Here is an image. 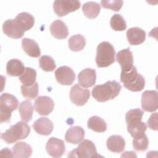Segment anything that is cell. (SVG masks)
<instances>
[{"label":"cell","instance_id":"obj_1","mask_svg":"<svg viewBox=\"0 0 158 158\" xmlns=\"http://www.w3.org/2000/svg\"><path fill=\"white\" fill-rule=\"evenodd\" d=\"M142 117L143 111L140 109H132L126 114L127 131L133 138L145 135L147 125L141 121Z\"/></svg>","mask_w":158,"mask_h":158},{"label":"cell","instance_id":"obj_2","mask_svg":"<svg viewBox=\"0 0 158 158\" xmlns=\"http://www.w3.org/2000/svg\"><path fill=\"white\" fill-rule=\"evenodd\" d=\"M122 86L117 81H108L102 85H97L93 88L92 96L98 102H107L115 99L121 92Z\"/></svg>","mask_w":158,"mask_h":158},{"label":"cell","instance_id":"obj_3","mask_svg":"<svg viewBox=\"0 0 158 158\" xmlns=\"http://www.w3.org/2000/svg\"><path fill=\"white\" fill-rule=\"evenodd\" d=\"M121 81L127 89L132 92H139L145 86V80L141 74L137 72L135 66L127 71L121 72Z\"/></svg>","mask_w":158,"mask_h":158},{"label":"cell","instance_id":"obj_4","mask_svg":"<svg viewBox=\"0 0 158 158\" xmlns=\"http://www.w3.org/2000/svg\"><path fill=\"white\" fill-rule=\"evenodd\" d=\"M116 60L115 48L108 42H103L97 47L96 63L98 67L110 66Z\"/></svg>","mask_w":158,"mask_h":158},{"label":"cell","instance_id":"obj_5","mask_svg":"<svg viewBox=\"0 0 158 158\" xmlns=\"http://www.w3.org/2000/svg\"><path fill=\"white\" fill-rule=\"evenodd\" d=\"M31 131V127L24 122H19L16 125L10 127L1 135V138L7 143H14L18 140L25 139Z\"/></svg>","mask_w":158,"mask_h":158},{"label":"cell","instance_id":"obj_6","mask_svg":"<svg viewBox=\"0 0 158 158\" xmlns=\"http://www.w3.org/2000/svg\"><path fill=\"white\" fill-rule=\"evenodd\" d=\"M80 5L79 0H54L53 10L58 17H63L78 10L80 8Z\"/></svg>","mask_w":158,"mask_h":158},{"label":"cell","instance_id":"obj_7","mask_svg":"<svg viewBox=\"0 0 158 158\" xmlns=\"http://www.w3.org/2000/svg\"><path fill=\"white\" fill-rule=\"evenodd\" d=\"M90 91L88 89L81 87L79 84L72 86L70 93H69V98L71 102L76 106H84L88 102L90 98Z\"/></svg>","mask_w":158,"mask_h":158},{"label":"cell","instance_id":"obj_8","mask_svg":"<svg viewBox=\"0 0 158 158\" xmlns=\"http://www.w3.org/2000/svg\"><path fill=\"white\" fill-rule=\"evenodd\" d=\"M141 107L143 111L153 113L158 109V92L148 90L142 93Z\"/></svg>","mask_w":158,"mask_h":158},{"label":"cell","instance_id":"obj_9","mask_svg":"<svg viewBox=\"0 0 158 158\" xmlns=\"http://www.w3.org/2000/svg\"><path fill=\"white\" fill-rule=\"evenodd\" d=\"M53 108H54V103L52 101V99L48 96L38 97L34 104V109L41 116L49 115L53 111Z\"/></svg>","mask_w":158,"mask_h":158},{"label":"cell","instance_id":"obj_10","mask_svg":"<svg viewBox=\"0 0 158 158\" xmlns=\"http://www.w3.org/2000/svg\"><path fill=\"white\" fill-rule=\"evenodd\" d=\"M46 149L48 155H51L52 157L60 158L65 152V145H64L63 140L56 137H52L47 142Z\"/></svg>","mask_w":158,"mask_h":158},{"label":"cell","instance_id":"obj_11","mask_svg":"<svg viewBox=\"0 0 158 158\" xmlns=\"http://www.w3.org/2000/svg\"><path fill=\"white\" fill-rule=\"evenodd\" d=\"M56 78L61 85H71L75 80V73L70 67L60 66L56 70Z\"/></svg>","mask_w":158,"mask_h":158},{"label":"cell","instance_id":"obj_12","mask_svg":"<svg viewBox=\"0 0 158 158\" xmlns=\"http://www.w3.org/2000/svg\"><path fill=\"white\" fill-rule=\"evenodd\" d=\"M116 60L122 67V71H127L133 67V56L130 48L120 51L116 56Z\"/></svg>","mask_w":158,"mask_h":158},{"label":"cell","instance_id":"obj_13","mask_svg":"<svg viewBox=\"0 0 158 158\" xmlns=\"http://www.w3.org/2000/svg\"><path fill=\"white\" fill-rule=\"evenodd\" d=\"M2 29H3V33L6 36L12 39H21L25 34V32L20 28V26L14 19L13 20L10 19L5 21L2 26Z\"/></svg>","mask_w":158,"mask_h":158},{"label":"cell","instance_id":"obj_14","mask_svg":"<svg viewBox=\"0 0 158 158\" xmlns=\"http://www.w3.org/2000/svg\"><path fill=\"white\" fill-rule=\"evenodd\" d=\"M96 83V71L92 68H86L78 74V84L83 88L92 87Z\"/></svg>","mask_w":158,"mask_h":158},{"label":"cell","instance_id":"obj_15","mask_svg":"<svg viewBox=\"0 0 158 158\" xmlns=\"http://www.w3.org/2000/svg\"><path fill=\"white\" fill-rule=\"evenodd\" d=\"M33 127L35 131L42 135H48L53 131V123L48 118H41L34 123Z\"/></svg>","mask_w":158,"mask_h":158},{"label":"cell","instance_id":"obj_16","mask_svg":"<svg viewBox=\"0 0 158 158\" xmlns=\"http://www.w3.org/2000/svg\"><path fill=\"white\" fill-rule=\"evenodd\" d=\"M76 150L80 158H91L97 153L95 144L91 140L88 139H84L83 141L79 143Z\"/></svg>","mask_w":158,"mask_h":158},{"label":"cell","instance_id":"obj_17","mask_svg":"<svg viewBox=\"0 0 158 158\" xmlns=\"http://www.w3.org/2000/svg\"><path fill=\"white\" fill-rule=\"evenodd\" d=\"M19 106L18 99L11 94L4 93L0 96V108L8 113H12Z\"/></svg>","mask_w":158,"mask_h":158},{"label":"cell","instance_id":"obj_18","mask_svg":"<svg viewBox=\"0 0 158 158\" xmlns=\"http://www.w3.org/2000/svg\"><path fill=\"white\" fill-rule=\"evenodd\" d=\"M127 38L131 46H137V44L144 43L146 34L140 28H131L127 32Z\"/></svg>","mask_w":158,"mask_h":158},{"label":"cell","instance_id":"obj_19","mask_svg":"<svg viewBox=\"0 0 158 158\" xmlns=\"http://www.w3.org/2000/svg\"><path fill=\"white\" fill-rule=\"evenodd\" d=\"M84 135H85V131L81 127H71L65 133V140L69 143L76 144L84 140Z\"/></svg>","mask_w":158,"mask_h":158},{"label":"cell","instance_id":"obj_20","mask_svg":"<svg viewBox=\"0 0 158 158\" xmlns=\"http://www.w3.org/2000/svg\"><path fill=\"white\" fill-rule=\"evenodd\" d=\"M49 31H51V34L54 38L58 40H63L67 38L69 33L65 23H63L60 20H56L54 22H52L51 27H49Z\"/></svg>","mask_w":158,"mask_h":158},{"label":"cell","instance_id":"obj_21","mask_svg":"<svg viewBox=\"0 0 158 158\" xmlns=\"http://www.w3.org/2000/svg\"><path fill=\"white\" fill-rule=\"evenodd\" d=\"M107 147L112 152L121 153L126 147V141L121 135H112L107 139Z\"/></svg>","mask_w":158,"mask_h":158},{"label":"cell","instance_id":"obj_22","mask_svg":"<svg viewBox=\"0 0 158 158\" xmlns=\"http://www.w3.org/2000/svg\"><path fill=\"white\" fill-rule=\"evenodd\" d=\"M14 20L17 22V24L19 25L20 28H21L24 32L31 30L34 27V24H35L34 16H32L31 14H29L27 12H23V13L18 14Z\"/></svg>","mask_w":158,"mask_h":158},{"label":"cell","instance_id":"obj_23","mask_svg":"<svg viewBox=\"0 0 158 158\" xmlns=\"http://www.w3.org/2000/svg\"><path fill=\"white\" fill-rule=\"evenodd\" d=\"M22 48L24 52H26L29 56L32 57H39L41 56V48H40L37 42L31 39H23L22 40Z\"/></svg>","mask_w":158,"mask_h":158},{"label":"cell","instance_id":"obj_24","mask_svg":"<svg viewBox=\"0 0 158 158\" xmlns=\"http://www.w3.org/2000/svg\"><path fill=\"white\" fill-rule=\"evenodd\" d=\"M26 67L24 66V63L19 59H11L7 62L6 72L10 76H21L24 73Z\"/></svg>","mask_w":158,"mask_h":158},{"label":"cell","instance_id":"obj_25","mask_svg":"<svg viewBox=\"0 0 158 158\" xmlns=\"http://www.w3.org/2000/svg\"><path fill=\"white\" fill-rule=\"evenodd\" d=\"M12 152L14 158H30L33 149L26 142H18L13 146Z\"/></svg>","mask_w":158,"mask_h":158},{"label":"cell","instance_id":"obj_26","mask_svg":"<svg viewBox=\"0 0 158 158\" xmlns=\"http://www.w3.org/2000/svg\"><path fill=\"white\" fill-rule=\"evenodd\" d=\"M34 112V106L30 101H24L19 105V113L21 120L24 123H28L32 120Z\"/></svg>","mask_w":158,"mask_h":158},{"label":"cell","instance_id":"obj_27","mask_svg":"<svg viewBox=\"0 0 158 158\" xmlns=\"http://www.w3.org/2000/svg\"><path fill=\"white\" fill-rule=\"evenodd\" d=\"M82 11L88 19H95L101 11V6L96 2H86L82 6Z\"/></svg>","mask_w":158,"mask_h":158},{"label":"cell","instance_id":"obj_28","mask_svg":"<svg viewBox=\"0 0 158 158\" xmlns=\"http://www.w3.org/2000/svg\"><path fill=\"white\" fill-rule=\"evenodd\" d=\"M87 126L90 130H92L93 131H96V132H104V131H107L106 122L104 121L103 118H99L97 116L91 117L90 118H89L88 123H87Z\"/></svg>","mask_w":158,"mask_h":158},{"label":"cell","instance_id":"obj_29","mask_svg":"<svg viewBox=\"0 0 158 158\" xmlns=\"http://www.w3.org/2000/svg\"><path fill=\"white\" fill-rule=\"evenodd\" d=\"M20 81L24 86H32L36 83L37 79V71L34 68L27 67L25 69L24 73L19 77Z\"/></svg>","mask_w":158,"mask_h":158},{"label":"cell","instance_id":"obj_30","mask_svg":"<svg viewBox=\"0 0 158 158\" xmlns=\"http://www.w3.org/2000/svg\"><path fill=\"white\" fill-rule=\"evenodd\" d=\"M86 40L82 35H74L68 40V46L69 48L72 52H80L85 48Z\"/></svg>","mask_w":158,"mask_h":158},{"label":"cell","instance_id":"obj_31","mask_svg":"<svg viewBox=\"0 0 158 158\" xmlns=\"http://www.w3.org/2000/svg\"><path fill=\"white\" fill-rule=\"evenodd\" d=\"M21 92L22 95L28 99V100H33V99H36L38 97L39 94V84L35 83L32 86H24L22 85L21 87Z\"/></svg>","mask_w":158,"mask_h":158},{"label":"cell","instance_id":"obj_32","mask_svg":"<svg viewBox=\"0 0 158 158\" xmlns=\"http://www.w3.org/2000/svg\"><path fill=\"white\" fill-rule=\"evenodd\" d=\"M39 64H40V67H41L44 71H47V72L53 71L56 66L53 58L48 56H43L40 57Z\"/></svg>","mask_w":158,"mask_h":158},{"label":"cell","instance_id":"obj_33","mask_svg":"<svg viewBox=\"0 0 158 158\" xmlns=\"http://www.w3.org/2000/svg\"><path fill=\"white\" fill-rule=\"evenodd\" d=\"M111 28L115 31H125L127 29V23L125 21V19L121 16L120 14H115L111 18Z\"/></svg>","mask_w":158,"mask_h":158},{"label":"cell","instance_id":"obj_34","mask_svg":"<svg viewBox=\"0 0 158 158\" xmlns=\"http://www.w3.org/2000/svg\"><path fill=\"white\" fill-rule=\"evenodd\" d=\"M148 144H149V140L148 137L143 135L142 136L135 137L132 140V146L136 151H145L148 148Z\"/></svg>","mask_w":158,"mask_h":158},{"label":"cell","instance_id":"obj_35","mask_svg":"<svg viewBox=\"0 0 158 158\" xmlns=\"http://www.w3.org/2000/svg\"><path fill=\"white\" fill-rule=\"evenodd\" d=\"M123 0H101V5L106 9L113 10L115 12H118L123 7Z\"/></svg>","mask_w":158,"mask_h":158},{"label":"cell","instance_id":"obj_36","mask_svg":"<svg viewBox=\"0 0 158 158\" xmlns=\"http://www.w3.org/2000/svg\"><path fill=\"white\" fill-rule=\"evenodd\" d=\"M147 127L152 131H158V113H153L147 120Z\"/></svg>","mask_w":158,"mask_h":158},{"label":"cell","instance_id":"obj_37","mask_svg":"<svg viewBox=\"0 0 158 158\" xmlns=\"http://www.w3.org/2000/svg\"><path fill=\"white\" fill-rule=\"evenodd\" d=\"M10 120H11V113H8L0 108V123H9Z\"/></svg>","mask_w":158,"mask_h":158},{"label":"cell","instance_id":"obj_38","mask_svg":"<svg viewBox=\"0 0 158 158\" xmlns=\"http://www.w3.org/2000/svg\"><path fill=\"white\" fill-rule=\"evenodd\" d=\"M0 158H14L13 152L9 148H3L0 150Z\"/></svg>","mask_w":158,"mask_h":158},{"label":"cell","instance_id":"obj_39","mask_svg":"<svg viewBox=\"0 0 158 158\" xmlns=\"http://www.w3.org/2000/svg\"><path fill=\"white\" fill-rule=\"evenodd\" d=\"M121 158H137L136 153L133 151H126L121 155Z\"/></svg>","mask_w":158,"mask_h":158},{"label":"cell","instance_id":"obj_40","mask_svg":"<svg viewBox=\"0 0 158 158\" xmlns=\"http://www.w3.org/2000/svg\"><path fill=\"white\" fill-rule=\"evenodd\" d=\"M149 37L154 38L156 41L158 42V27H155L154 29H152L149 32Z\"/></svg>","mask_w":158,"mask_h":158},{"label":"cell","instance_id":"obj_41","mask_svg":"<svg viewBox=\"0 0 158 158\" xmlns=\"http://www.w3.org/2000/svg\"><path fill=\"white\" fill-rule=\"evenodd\" d=\"M5 83H6V78L2 75H0V92H3L5 88Z\"/></svg>","mask_w":158,"mask_h":158},{"label":"cell","instance_id":"obj_42","mask_svg":"<svg viewBox=\"0 0 158 158\" xmlns=\"http://www.w3.org/2000/svg\"><path fill=\"white\" fill-rule=\"evenodd\" d=\"M67 158H80V156L78 155L76 149H73V150H71L70 152L68 153Z\"/></svg>","mask_w":158,"mask_h":158},{"label":"cell","instance_id":"obj_43","mask_svg":"<svg viewBox=\"0 0 158 158\" xmlns=\"http://www.w3.org/2000/svg\"><path fill=\"white\" fill-rule=\"evenodd\" d=\"M146 158H158V151L152 150V151L147 152Z\"/></svg>","mask_w":158,"mask_h":158},{"label":"cell","instance_id":"obj_44","mask_svg":"<svg viewBox=\"0 0 158 158\" xmlns=\"http://www.w3.org/2000/svg\"><path fill=\"white\" fill-rule=\"evenodd\" d=\"M146 2L150 5H158V0H146Z\"/></svg>","mask_w":158,"mask_h":158},{"label":"cell","instance_id":"obj_45","mask_svg":"<svg viewBox=\"0 0 158 158\" xmlns=\"http://www.w3.org/2000/svg\"><path fill=\"white\" fill-rule=\"evenodd\" d=\"M91 158H105V157L102 156V155H100V154H98V153H96V154L94 155V156H92Z\"/></svg>","mask_w":158,"mask_h":158},{"label":"cell","instance_id":"obj_46","mask_svg":"<svg viewBox=\"0 0 158 158\" xmlns=\"http://www.w3.org/2000/svg\"><path fill=\"white\" fill-rule=\"evenodd\" d=\"M155 85H156V89L158 90V75L156 76V79H155Z\"/></svg>","mask_w":158,"mask_h":158},{"label":"cell","instance_id":"obj_47","mask_svg":"<svg viewBox=\"0 0 158 158\" xmlns=\"http://www.w3.org/2000/svg\"><path fill=\"white\" fill-rule=\"evenodd\" d=\"M0 136H1V135H0Z\"/></svg>","mask_w":158,"mask_h":158}]
</instances>
